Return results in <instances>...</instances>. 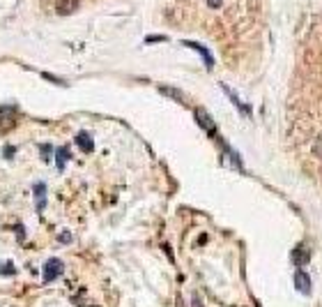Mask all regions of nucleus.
<instances>
[{"label":"nucleus","mask_w":322,"mask_h":307,"mask_svg":"<svg viewBox=\"0 0 322 307\" xmlns=\"http://www.w3.org/2000/svg\"><path fill=\"white\" fill-rule=\"evenodd\" d=\"M60 242H71V236H69V231H62V236H60Z\"/></svg>","instance_id":"obj_18"},{"label":"nucleus","mask_w":322,"mask_h":307,"mask_svg":"<svg viewBox=\"0 0 322 307\" xmlns=\"http://www.w3.org/2000/svg\"><path fill=\"white\" fill-rule=\"evenodd\" d=\"M164 40H166V37H161V35H157V37H154V35L145 37V42H148V44H154V42H164Z\"/></svg>","instance_id":"obj_16"},{"label":"nucleus","mask_w":322,"mask_h":307,"mask_svg":"<svg viewBox=\"0 0 322 307\" xmlns=\"http://www.w3.org/2000/svg\"><path fill=\"white\" fill-rule=\"evenodd\" d=\"M69 160H71V150L67 146H62V148L55 150V166H58V171H64V166H67Z\"/></svg>","instance_id":"obj_8"},{"label":"nucleus","mask_w":322,"mask_h":307,"mask_svg":"<svg viewBox=\"0 0 322 307\" xmlns=\"http://www.w3.org/2000/svg\"><path fill=\"white\" fill-rule=\"evenodd\" d=\"M193 116H196V122H198V125L203 127V130L207 132V134L217 136V125H214L212 116H209V113L203 109V106H196V109H193Z\"/></svg>","instance_id":"obj_2"},{"label":"nucleus","mask_w":322,"mask_h":307,"mask_svg":"<svg viewBox=\"0 0 322 307\" xmlns=\"http://www.w3.org/2000/svg\"><path fill=\"white\" fill-rule=\"evenodd\" d=\"M76 10H79V0H60L58 7H55V12H58V14H62V16L74 14Z\"/></svg>","instance_id":"obj_9"},{"label":"nucleus","mask_w":322,"mask_h":307,"mask_svg":"<svg viewBox=\"0 0 322 307\" xmlns=\"http://www.w3.org/2000/svg\"><path fill=\"white\" fill-rule=\"evenodd\" d=\"M182 44H184V46H189V49H193L196 53H200V58H203V63H205V67H207V70H212V67H214V58H212V53H209V51L205 49L203 44H198V42H189V40H184Z\"/></svg>","instance_id":"obj_3"},{"label":"nucleus","mask_w":322,"mask_h":307,"mask_svg":"<svg viewBox=\"0 0 322 307\" xmlns=\"http://www.w3.org/2000/svg\"><path fill=\"white\" fill-rule=\"evenodd\" d=\"M295 287H297V291H302L304 296H311V277L304 270H297V275H295Z\"/></svg>","instance_id":"obj_6"},{"label":"nucleus","mask_w":322,"mask_h":307,"mask_svg":"<svg viewBox=\"0 0 322 307\" xmlns=\"http://www.w3.org/2000/svg\"><path fill=\"white\" fill-rule=\"evenodd\" d=\"M221 90L226 93V95H228V100L233 102V104H235V109H237L239 113H244V116H248V113H251V109H248V106L244 104V102L239 100L237 95H235V90H230V86H226V83H221Z\"/></svg>","instance_id":"obj_5"},{"label":"nucleus","mask_w":322,"mask_h":307,"mask_svg":"<svg viewBox=\"0 0 322 307\" xmlns=\"http://www.w3.org/2000/svg\"><path fill=\"white\" fill-rule=\"evenodd\" d=\"M308 257H311V254H308L306 247H297V250L293 252V263L295 266H304V263L308 261Z\"/></svg>","instance_id":"obj_11"},{"label":"nucleus","mask_w":322,"mask_h":307,"mask_svg":"<svg viewBox=\"0 0 322 307\" xmlns=\"http://www.w3.org/2000/svg\"><path fill=\"white\" fill-rule=\"evenodd\" d=\"M40 152H42V160H44V162H51V155H53V146L44 143V146H40Z\"/></svg>","instance_id":"obj_12"},{"label":"nucleus","mask_w":322,"mask_h":307,"mask_svg":"<svg viewBox=\"0 0 322 307\" xmlns=\"http://www.w3.org/2000/svg\"><path fill=\"white\" fill-rule=\"evenodd\" d=\"M42 76H44L46 81H53V83H58V86H64V81H62V79H58V76H53V74H46V72H44Z\"/></svg>","instance_id":"obj_14"},{"label":"nucleus","mask_w":322,"mask_h":307,"mask_svg":"<svg viewBox=\"0 0 322 307\" xmlns=\"http://www.w3.org/2000/svg\"><path fill=\"white\" fill-rule=\"evenodd\" d=\"M14 263L12 261H7V263H3V266H0V275H7V277H12L14 275Z\"/></svg>","instance_id":"obj_13"},{"label":"nucleus","mask_w":322,"mask_h":307,"mask_svg":"<svg viewBox=\"0 0 322 307\" xmlns=\"http://www.w3.org/2000/svg\"><path fill=\"white\" fill-rule=\"evenodd\" d=\"M32 194H35V210L42 215L46 208V185L44 182H35L32 185Z\"/></svg>","instance_id":"obj_4"},{"label":"nucleus","mask_w":322,"mask_h":307,"mask_svg":"<svg viewBox=\"0 0 322 307\" xmlns=\"http://www.w3.org/2000/svg\"><path fill=\"white\" fill-rule=\"evenodd\" d=\"M74 141H76V146H79V148H81V150H83V152H88V155H90V152L94 150L92 136H90L88 132H79V134H76V139H74Z\"/></svg>","instance_id":"obj_7"},{"label":"nucleus","mask_w":322,"mask_h":307,"mask_svg":"<svg viewBox=\"0 0 322 307\" xmlns=\"http://www.w3.org/2000/svg\"><path fill=\"white\" fill-rule=\"evenodd\" d=\"M207 5L212 7V10H219V7L223 5V0H207Z\"/></svg>","instance_id":"obj_17"},{"label":"nucleus","mask_w":322,"mask_h":307,"mask_svg":"<svg viewBox=\"0 0 322 307\" xmlns=\"http://www.w3.org/2000/svg\"><path fill=\"white\" fill-rule=\"evenodd\" d=\"M62 270H64V263L60 261V259L51 257L49 261L44 263V270H42V280H44V284L55 282V280H58V277L62 275Z\"/></svg>","instance_id":"obj_1"},{"label":"nucleus","mask_w":322,"mask_h":307,"mask_svg":"<svg viewBox=\"0 0 322 307\" xmlns=\"http://www.w3.org/2000/svg\"><path fill=\"white\" fill-rule=\"evenodd\" d=\"M159 93H161V95H166V97H170V100H175V102H180V104H184V102H187V97H184V93H182V90H177V88L159 86Z\"/></svg>","instance_id":"obj_10"},{"label":"nucleus","mask_w":322,"mask_h":307,"mask_svg":"<svg viewBox=\"0 0 322 307\" xmlns=\"http://www.w3.org/2000/svg\"><path fill=\"white\" fill-rule=\"evenodd\" d=\"M14 152H16L14 146H7L5 150H3V155H5V160H12V157H14Z\"/></svg>","instance_id":"obj_15"}]
</instances>
